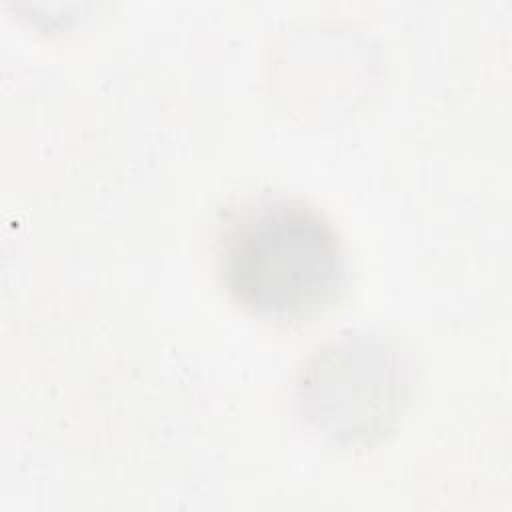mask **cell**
<instances>
[{"mask_svg": "<svg viewBox=\"0 0 512 512\" xmlns=\"http://www.w3.org/2000/svg\"><path fill=\"white\" fill-rule=\"evenodd\" d=\"M228 298L270 322H302L328 310L346 286V250L328 216L292 196H262L234 210L216 242Z\"/></svg>", "mask_w": 512, "mask_h": 512, "instance_id": "6da1fadb", "label": "cell"}, {"mask_svg": "<svg viewBox=\"0 0 512 512\" xmlns=\"http://www.w3.org/2000/svg\"><path fill=\"white\" fill-rule=\"evenodd\" d=\"M414 390L408 354L372 332H344L314 350L294 382L296 414L342 448L372 446L406 412Z\"/></svg>", "mask_w": 512, "mask_h": 512, "instance_id": "7a4b0ae2", "label": "cell"}]
</instances>
